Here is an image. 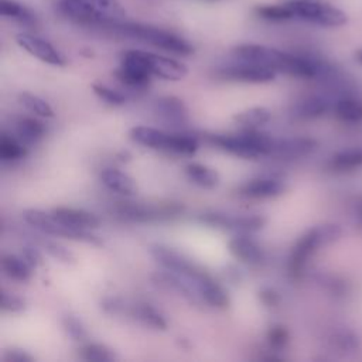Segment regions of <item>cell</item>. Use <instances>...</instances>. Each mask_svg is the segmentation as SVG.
Wrapping results in <instances>:
<instances>
[{
	"instance_id": "1",
	"label": "cell",
	"mask_w": 362,
	"mask_h": 362,
	"mask_svg": "<svg viewBox=\"0 0 362 362\" xmlns=\"http://www.w3.org/2000/svg\"><path fill=\"white\" fill-rule=\"evenodd\" d=\"M232 52L240 61L264 65L276 72L301 79H328L332 75L331 66L317 58L280 51L262 44H240Z\"/></svg>"
},
{
	"instance_id": "2",
	"label": "cell",
	"mask_w": 362,
	"mask_h": 362,
	"mask_svg": "<svg viewBox=\"0 0 362 362\" xmlns=\"http://www.w3.org/2000/svg\"><path fill=\"white\" fill-rule=\"evenodd\" d=\"M58 10L74 23L103 28L123 21L126 16L119 0H59Z\"/></svg>"
},
{
	"instance_id": "3",
	"label": "cell",
	"mask_w": 362,
	"mask_h": 362,
	"mask_svg": "<svg viewBox=\"0 0 362 362\" xmlns=\"http://www.w3.org/2000/svg\"><path fill=\"white\" fill-rule=\"evenodd\" d=\"M341 236H342V228L335 222H324L308 229L297 240V243L291 250V255L288 259L290 274L294 277L300 276L304 270V266L317 250L338 242Z\"/></svg>"
},
{
	"instance_id": "4",
	"label": "cell",
	"mask_w": 362,
	"mask_h": 362,
	"mask_svg": "<svg viewBox=\"0 0 362 362\" xmlns=\"http://www.w3.org/2000/svg\"><path fill=\"white\" fill-rule=\"evenodd\" d=\"M120 35L129 37V38H134L139 40L141 42L150 44L156 48L177 54V55H189L194 52L192 45L184 40L182 37L158 28V27H153V25H146V24H139V23H124V21H119L116 24H112L109 27H106Z\"/></svg>"
},
{
	"instance_id": "5",
	"label": "cell",
	"mask_w": 362,
	"mask_h": 362,
	"mask_svg": "<svg viewBox=\"0 0 362 362\" xmlns=\"http://www.w3.org/2000/svg\"><path fill=\"white\" fill-rule=\"evenodd\" d=\"M294 18L325 27L338 28L348 24V14L337 6L317 0H290L288 1Z\"/></svg>"
},
{
	"instance_id": "6",
	"label": "cell",
	"mask_w": 362,
	"mask_h": 362,
	"mask_svg": "<svg viewBox=\"0 0 362 362\" xmlns=\"http://www.w3.org/2000/svg\"><path fill=\"white\" fill-rule=\"evenodd\" d=\"M23 219L34 229L40 230L44 235L49 236H58L69 240H76V242H83L95 246H100L102 240L96 235L88 232V229H76V228H69L58 222L51 214H47L41 209H25L23 211Z\"/></svg>"
},
{
	"instance_id": "7",
	"label": "cell",
	"mask_w": 362,
	"mask_h": 362,
	"mask_svg": "<svg viewBox=\"0 0 362 362\" xmlns=\"http://www.w3.org/2000/svg\"><path fill=\"white\" fill-rule=\"evenodd\" d=\"M150 253L164 269L181 276L195 288L208 277H211V274L202 266L173 247L156 243L150 246Z\"/></svg>"
},
{
	"instance_id": "8",
	"label": "cell",
	"mask_w": 362,
	"mask_h": 362,
	"mask_svg": "<svg viewBox=\"0 0 362 362\" xmlns=\"http://www.w3.org/2000/svg\"><path fill=\"white\" fill-rule=\"evenodd\" d=\"M116 79L124 86L144 90L151 82V74L147 69L140 49H126L120 55V66L113 72Z\"/></svg>"
},
{
	"instance_id": "9",
	"label": "cell",
	"mask_w": 362,
	"mask_h": 362,
	"mask_svg": "<svg viewBox=\"0 0 362 362\" xmlns=\"http://www.w3.org/2000/svg\"><path fill=\"white\" fill-rule=\"evenodd\" d=\"M216 75L222 79L229 81H239L247 83H267L276 79L277 72L264 65L239 59V62L219 66L216 69Z\"/></svg>"
},
{
	"instance_id": "10",
	"label": "cell",
	"mask_w": 362,
	"mask_h": 362,
	"mask_svg": "<svg viewBox=\"0 0 362 362\" xmlns=\"http://www.w3.org/2000/svg\"><path fill=\"white\" fill-rule=\"evenodd\" d=\"M199 221L215 228H223L239 232L260 230L267 222V219L263 215H229L218 211L201 214Z\"/></svg>"
},
{
	"instance_id": "11",
	"label": "cell",
	"mask_w": 362,
	"mask_h": 362,
	"mask_svg": "<svg viewBox=\"0 0 362 362\" xmlns=\"http://www.w3.org/2000/svg\"><path fill=\"white\" fill-rule=\"evenodd\" d=\"M206 141L226 153L238 156L246 160H256L263 157L259 148L255 146L249 129L238 134H208Z\"/></svg>"
},
{
	"instance_id": "12",
	"label": "cell",
	"mask_w": 362,
	"mask_h": 362,
	"mask_svg": "<svg viewBox=\"0 0 362 362\" xmlns=\"http://www.w3.org/2000/svg\"><path fill=\"white\" fill-rule=\"evenodd\" d=\"M116 212L119 216L127 221L136 222H147L160 218H171L182 212V206L178 204H165L161 206H151L134 202H120L116 206Z\"/></svg>"
},
{
	"instance_id": "13",
	"label": "cell",
	"mask_w": 362,
	"mask_h": 362,
	"mask_svg": "<svg viewBox=\"0 0 362 362\" xmlns=\"http://www.w3.org/2000/svg\"><path fill=\"white\" fill-rule=\"evenodd\" d=\"M17 44L25 49L30 55L38 58L40 61L54 65V66H65L66 59L65 57L47 40L40 38L37 35L28 33H20L16 35Z\"/></svg>"
},
{
	"instance_id": "14",
	"label": "cell",
	"mask_w": 362,
	"mask_h": 362,
	"mask_svg": "<svg viewBox=\"0 0 362 362\" xmlns=\"http://www.w3.org/2000/svg\"><path fill=\"white\" fill-rule=\"evenodd\" d=\"M140 52L147 69L153 76H158L165 81H181L188 74L187 65L174 58L141 49Z\"/></svg>"
},
{
	"instance_id": "15",
	"label": "cell",
	"mask_w": 362,
	"mask_h": 362,
	"mask_svg": "<svg viewBox=\"0 0 362 362\" xmlns=\"http://www.w3.org/2000/svg\"><path fill=\"white\" fill-rule=\"evenodd\" d=\"M151 280L156 286L165 288L168 291H174L178 296H181L184 300H187L191 304H201V296L198 294L197 288L187 281L185 279H182L181 276L170 272V270H160V272H154L151 274Z\"/></svg>"
},
{
	"instance_id": "16",
	"label": "cell",
	"mask_w": 362,
	"mask_h": 362,
	"mask_svg": "<svg viewBox=\"0 0 362 362\" xmlns=\"http://www.w3.org/2000/svg\"><path fill=\"white\" fill-rule=\"evenodd\" d=\"M287 185L283 180L276 177H260L242 184L238 194L250 199H269L281 195Z\"/></svg>"
},
{
	"instance_id": "17",
	"label": "cell",
	"mask_w": 362,
	"mask_h": 362,
	"mask_svg": "<svg viewBox=\"0 0 362 362\" xmlns=\"http://www.w3.org/2000/svg\"><path fill=\"white\" fill-rule=\"evenodd\" d=\"M51 215L65 226L76 229H96L100 225V219L85 209L58 206L51 211Z\"/></svg>"
},
{
	"instance_id": "18",
	"label": "cell",
	"mask_w": 362,
	"mask_h": 362,
	"mask_svg": "<svg viewBox=\"0 0 362 362\" xmlns=\"http://www.w3.org/2000/svg\"><path fill=\"white\" fill-rule=\"evenodd\" d=\"M332 110V102L321 95H310L298 100L293 109L291 115L300 120H314L325 116Z\"/></svg>"
},
{
	"instance_id": "19",
	"label": "cell",
	"mask_w": 362,
	"mask_h": 362,
	"mask_svg": "<svg viewBox=\"0 0 362 362\" xmlns=\"http://www.w3.org/2000/svg\"><path fill=\"white\" fill-rule=\"evenodd\" d=\"M317 140L311 137H290V139H276L272 156L284 158L304 157L317 148Z\"/></svg>"
},
{
	"instance_id": "20",
	"label": "cell",
	"mask_w": 362,
	"mask_h": 362,
	"mask_svg": "<svg viewBox=\"0 0 362 362\" xmlns=\"http://www.w3.org/2000/svg\"><path fill=\"white\" fill-rule=\"evenodd\" d=\"M154 112L163 120L171 124H184L188 122V109L177 96H161L154 102Z\"/></svg>"
},
{
	"instance_id": "21",
	"label": "cell",
	"mask_w": 362,
	"mask_h": 362,
	"mask_svg": "<svg viewBox=\"0 0 362 362\" xmlns=\"http://www.w3.org/2000/svg\"><path fill=\"white\" fill-rule=\"evenodd\" d=\"M229 252L239 260L249 264H259L264 260V252L260 245L249 236H235L228 243Z\"/></svg>"
},
{
	"instance_id": "22",
	"label": "cell",
	"mask_w": 362,
	"mask_h": 362,
	"mask_svg": "<svg viewBox=\"0 0 362 362\" xmlns=\"http://www.w3.org/2000/svg\"><path fill=\"white\" fill-rule=\"evenodd\" d=\"M327 167L334 173H351L362 168V146L335 151L328 158Z\"/></svg>"
},
{
	"instance_id": "23",
	"label": "cell",
	"mask_w": 362,
	"mask_h": 362,
	"mask_svg": "<svg viewBox=\"0 0 362 362\" xmlns=\"http://www.w3.org/2000/svg\"><path fill=\"white\" fill-rule=\"evenodd\" d=\"M334 115L346 124L362 122V100L352 95H341L332 102Z\"/></svg>"
},
{
	"instance_id": "24",
	"label": "cell",
	"mask_w": 362,
	"mask_h": 362,
	"mask_svg": "<svg viewBox=\"0 0 362 362\" xmlns=\"http://www.w3.org/2000/svg\"><path fill=\"white\" fill-rule=\"evenodd\" d=\"M129 136L137 144H141L150 148L164 150V151L170 139V133H165L163 130L148 127V126H134L130 129Z\"/></svg>"
},
{
	"instance_id": "25",
	"label": "cell",
	"mask_w": 362,
	"mask_h": 362,
	"mask_svg": "<svg viewBox=\"0 0 362 362\" xmlns=\"http://www.w3.org/2000/svg\"><path fill=\"white\" fill-rule=\"evenodd\" d=\"M99 178L106 188L120 195H133L137 189L133 178L116 168H105Z\"/></svg>"
},
{
	"instance_id": "26",
	"label": "cell",
	"mask_w": 362,
	"mask_h": 362,
	"mask_svg": "<svg viewBox=\"0 0 362 362\" xmlns=\"http://www.w3.org/2000/svg\"><path fill=\"white\" fill-rule=\"evenodd\" d=\"M197 291L201 296V298L212 307H216L221 310H225L229 307L230 300L226 290L218 281H215L212 276L208 277L205 281H202L197 287Z\"/></svg>"
},
{
	"instance_id": "27",
	"label": "cell",
	"mask_w": 362,
	"mask_h": 362,
	"mask_svg": "<svg viewBox=\"0 0 362 362\" xmlns=\"http://www.w3.org/2000/svg\"><path fill=\"white\" fill-rule=\"evenodd\" d=\"M185 174L192 184H195L201 188H205V189H212V188L218 187L219 181H221L216 170H214L208 165L199 164V163L187 164Z\"/></svg>"
},
{
	"instance_id": "28",
	"label": "cell",
	"mask_w": 362,
	"mask_h": 362,
	"mask_svg": "<svg viewBox=\"0 0 362 362\" xmlns=\"http://www.w3.org/2000/svg\"><path fill=\"white\" fill-rule=\"evenodd\" d=\"M1 269L4 274L11 280L24 283L31 279L34 267L23 256L4 255L1 257Z\"/></svg>"
},
{
	"instance_id": "29",
	"label": "cell",
	"mask_w": 362,
	"mask_h": 362,
	"mask_svg": "<svg viewBox=\"0 0 362 362\" xmlns=\"http://www.w3.org/2000/svg\"><path fill=\"white\" fill-rule=\"evenodd\" d=\"M129 313L141 324L151 327L154 329H167V321L164 315L151 304L147 303H139L129 307Z\"/></svg>"
},
{
	"instance_id": "30",
	"label": "cell",
	"mask_w": 362,
	"mask_h": 362,
	"mask_svg": "<svg viewBox=\"0 0 362 362\" xmlns=\"http://www.w3.org/2000/svg\"><path fill=\"white\" fill-rule=\"evenodd\" d=\"M18 139L27 144H37L45 136V124L34 117H20L16 124Z\"/></svg>"
},
{
	"instance_id": "31",
	"label": "cell",
	"mask_w": 362,
	"mask_h": 362,
	"mask_svg": "<svg viewBox=\"0 0 362 362\" xmlns=\"http://www.w3.org/2000/svg\"><path fill=\"white\" fill-rule=\"evenodd\" d=\"M0 13L3 17L11 18L25 27H34L37 24V17L34 16V13L14 0H1Z\"/></svg>"
},
{
	"instance_id": "32",
	"label": "cell",
	"mask_w": 362,
	"mask_h": 362,
	"mask_svg": "<svg viewBox=\"0 0 362 362\" xmlns=\"http://www.w3.org/2000/svg\"><path fill=\"white\" fill-rule=\"evenodd\" d=\"M270 119H272V112L263 106H255V107L242 110L233 116V122L246 129H256L259 126H263Z\"/></svg>"
},
{
	"instance_id": "33",
	"label": "cell",
	"mask_w": 362,
	"mask_h": 362,
	"mask_svg": "<svg viewBox=\"0 0 362 362\" xmlns=\"http://www.w3.org/2000/svg\"><path fill=\"white\" fill-rule=\"evenodd\" d=\"M27 156L25 144L18 139L7 133L0 136V158L3 161H17Z\"/></svg>"
},
{
	"instance_id": "34",
	"label": "cell",
	"mask_w": 362,
	"mask_h": 362,
	"mask_svg": "<svg viewBox=\"0 0 362 362\" xmlns=\"http://www.w3.org/2000/svg\"><path fill=\"white\" fill-rule=\"evenodd\" d=\"M198 147H199V143L195 136L170 133V139H168L165 151L182 154V156H192L197 153Z\"/></svg>"
},
{
	"instance_id": "35",
	"label": "cell",
	"mask_w": 362,
	"mask_h": 362,
	"mask_svg": "<svg viewBox=\"0 0 362 362\" xmlns=\"http://www.w3.org/2000/svg\"><path fill=\"white\" fill-rule=\"evenodd\" d=\"M256 14L269 21H287L294 18L293 10L287 3L284 4H262L255 8Z\"/></svg>"
},
{
	"instance_id": "36",
	"label": "cell",
	"mask_w": 362,
	"mask_h": 362,
	"mask_svg": "<svg viewBox=\"0 0 362 362\" xmlns=\"http://www.w3.org/2000/svg\"><path fill=\"white\" fill-rule=\"evenodd\" d=\"M81 358L85 361H93V362H112L117 356L109 346L103 344H95L88 342L79 349Z\"/></svg>"
},
{
	"instance_id": "37",
	"label": "cell",
	"mask_w": 362,
	"mask_h": 362,
	"mask_svg": "<svg viewBox=\"0 0 362 362\" xmlns=\"http://www.w3.org/2000/svg\"><path fill=\"white\" fill-rule=\"evenodd\" d=\"M18 102L28 109L31 113H35L41 117H52L54 116V110L49 106V103L47 100H44L42 98L30 93V92H21L18 95Z\"/></svg>"
},
{
	"instance_id": "38",
	"label": "cell",
	"mask_w": 362,
	"mask_h": 362,
	"mask_svg": "<svg viewBox=\"0 0 362 362\" xmlns=\"http://www.w3.org/2000/svg\"><path fill=\"white\" fill-rule=\"evenodd\" d=\"M38 245L42 247V250L45 253H48L52 259L64 263V264H75L76 263V257L75 255L68 250L64 245L55 242V240H49L45 238L38 239Z\"/></svg>"
},
{
	"instance_id": "39",
	"label": "cell",
	"mask_w": 362,
	"mask_h": 362,
	"mask_svg": "<svg viewBox=\"0 0 362 362\" xmlns=\"http://www.w3.org/2000/svg\"><path fill=\"white\" fill-rule=\"evenodd\" d=\"M62 327H64V331L66 332V335L72 339V341H76V342H83L88 339V334H86V329L82 324V321L72 315V314H66L64 315L62 318Z\"/></svg>"
},
{
	"instance_id": "40",
	"label": "cell",
	"mask_w": 362,
	"mask_h": 362,
	"mask_svg": "<svg viewBox=\"0 0 362 362\" xmlns=\"http://www.w3.org/2000/svg\"><path fill=\"white\" fill-rule=\"evenodd\" d=\"M92 90L100 100L110 106H122L126 103V96L122 92L109 88L107 85L92 83Z\"/></svg>"
},
{
	"instance_id": "41",
	"label": "cell",
	"mask_w": 362,
	"mask_h": 362,
	"mask_svg": "<svg viewBox=\"0 0 362 362\" xmlns=\"http://www.w3.org/2000/svg\"><path fill=\"white\" fill-rule=\"evenodd\" d=\"M290 339V335H288V331L284 325L281 324H274L269 328L267 331V342H269V346L276 349V351H280L283 349L287 342Z\"/></svg>"
},
{
	"instance_id": "42",
	"label": "cell",
	"mask_w": 362,
	"mask_h": 362,
	"mask_svg": "<svg viewBox=\"0 0 362 362\" xmlns=\"http://www.w3.org/2000/svg\"><path fill=\"white\" fill-rule=\"evenodd\" d=\"M0 307L3 311H7V313H20L25 310V301L13 293L1 290Z\"/></svg>"
},
{
	"instance_id": "43",
	"label": "cell",
	"mask_w": 362,
	"mask_h": 362,
	"mask_svg": "<svg viewBox=\"0 0 362 362\" xmlns=\"http://www.w3.org/2000/svg\"><path fill=\"white\" fill-rule=\"evenodd\" d=\"M332 342L334 345L339 349V351H354L358 348V337L351 332V331H339L332 337Z\"/></svg>"
},
{
	"instance_id": "44",
	"label": "cell",
	"mask_w": 362,
	"mask_h": 362,
	"mask_svg": "<svg viewBox=\"0 0 362 362\" xmlns=\"http://www.w3.org/2000/svg\"><path fill=\"white\" fill-rule=\"evenodd\" d=\"M100 308L106 314H110V315L129 313V307L126 305V303L122 298H117V297H105L100 301Z\"/></svg>"
},
{
	"instance_id": "45",
	"label": "cell",
	"mask_w": 362,
	"mask_h": 362,
	"mask_svg": "<svg viewBox=\"0 0 362 362\" xmlns=\"http://www.w3.org/2000/svg\"><path fill=\"white\" fill-rule=\"evenodd\" d=\"M21 256H23L34 269L38 267V266H41V264L44 263L41 252H40L35 246H33V245H25V246H23V247H21Z\"/></svg>"
},
{
	"instance_id": "46",
	"label": "cell",
	"mask_w": 362,
	"mask_h": 362,
	"mask_svg": "<svg viewBox=\"0 0 362 362\" xmlns=\"http://www.w3.org/2000/svg\"><path fill=\"white\" fill-rule=\"evenodd\" d=\"M3 359L7 362H34L33 355H30L24 349H18V348H11V349L6 351Z\"/></svg>"
},
{
	"instance_id": "47",
	"label": "cell",
	"mask_w": 362,
	"mask_h": 362,
	"mask_svg": "<svg viewBox=\"0 0 362 362\" xmlns=\"http://www.w3.org/2000/svg\"><path fill=\"white\" fill-rule=\"evenodd\" d=\"M259 300L262 301V304H264L266 307H276L280 303V297L279 293L274 288L270 287H263L259 290Z\"/></svg>"
},
{
	"instance_id": "48",
	"label": "cell",
	"mask_w": 362,
	"mask_h": 362,
	"mask_svg": "<svg viewBox=\"0 0 362 362\" xmlns=\"http://www.w3.org/2000/svg\"><path fill=\"white\" fill-rule=\"evenodd\" d=\"M354 61L362 66V47L356 48L355 52H354Z\"/></svg>"
},
{
	"instance_id": "49",
	"label": "cell",
	"mask_w": 362,
	"mask_h": 362,
	"mask_svg": "<svg viewBox=\"0 0 362 362\" xmlns=\"http://www.w3.org/2000/svg\"><path fill=\"white\" fill-rule=\"evenodd\" d=\"M288 1H290V0H288Z\"/></svg>"
}]
</instances>
